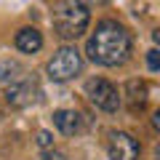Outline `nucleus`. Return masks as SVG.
<instances>
[{"mask_svg":"<svg viewBox=\"0 0 160 160\" xmlns=\"http://www.w3.org/2000/svg\"><path fill=\"white\" fill-rule=\"evenodd\" d=\"M131 48H133L131 32L123 24L104 19V22L96 24L93 35L88 38L86 53L99 67H120V64H126L131 59Z\"/></svg>","mask_w":160,"mask_h":160,"instance_id":"f257e3e1","label":"nucleus"},{"mask_svg":"<svg viewBox=\"0 0 160 160\" xmlns=\"http://www.w3.org/2000/svg\"><path fill=\"white\" fill-rule=\"evenodd\" d=\"M51 24L62 40H78L91 24V13L80 0H56L51 11Z\"/></svg>","mask_w":160,"mask_h":160,"instance_id":"f03ea898","label":"nucleus"},{"mask_svg":"<svg viewBox=\"0 0 160 160\" xmlns=\"http://www.w3.org/2000/svg\"><path fill=\"white\" fill-rule=\"evenodd\" d=\"M80 69H83V56L75 46H62L46 64V72L53 83H67L75 75H80Z\"/></svg>","mask_w":160,"mask_h":160,"instance_id":"7ed1b4c3","label":"nucleus"},{"mask_svg":"<svg viewBox=\"0 0 160 160\" xmlns=\"http://www.w3.org/2000/svg\"><path fill=\"white\" fill-rule=\"evenodd\" d=\"M6 99L11 107H29V104H35L40 99V86L35 80V75L22 72L16 80L6 83Z\"/></svg>","mask_w":160,"mask_h":160,"instance_id":"20e7f679","label":"nucleus"},{"mask_svg":"<svg viewBox=\"0 0 160 160\" xmlns=\"http://www.w3.org/2000/svg\"><path fill=\"white\" fill-rule=\"evenodd\" d=\"M86 96H88V102H91L96 109H102V112H115V109L120 107L118 88H115L109 80H104V78L86 80Z\"/></svg>","mask_w":160,"mask_h":160,"instance_id":"39448f33","label":"nucleus"},{"mask_svg":"<svg viewBox=\"0 0 160 160\" xmlns=\"http://www.w3.org/2000/svg\"><path fill=\"white\" fill-rule=\"evenodd\" d=\"M107 155H109V160H139L142 144L126 131H112L109 142H107Z\"/></svg>","mask_w":160,"mask_h":160,"instance_id":"423d86ee","label":"nucleus"},{"mask_svg":"<svg viewBox=\"0 0 160 160\" xmlns=\"http://www.w3.org/2000/svg\"><path fill=\"white\" fill-rule=\"evenodd\" d=\"M53 126L64 136H75L83 131V115L78 109H56L53 112Z\"/></svg>","mask_w":160,"mask_h":160,"instance_id":"0eeeda50","label":"nucleus"},{"mask_svg":"<svg viewBox=\"0 0 160 160\" xmlns=\"http://www.w3.org/2000/svg\"><path fill=\"white\" fill-rule=\"evenodd\" d=\"M16 48L22 53H38L40 48H43V35H40V29H35V27H24V29H19L16 32Z\"/></svg>","mask_w":160,"mask_h":160,"instance_id":"6e6552de","label":"nucleus"},{"mask_svg":"<svg viewBox=\"0 0 160 160\" xmlns=\"http://www.w3.org/2000/svg\"><path fill=\"white\" fill-rule=\"evenodd\" d=\"M126 93H128V102L133 104V107H142L144 102H147V83L144 80H128V86H126Z\"/></svg>","mask_w":160,"mask_h":160,"instance_id":"1a4fd4ad","label":"nucleus"},{"mask_svg":"<svg viewBox=\"0 0 160 160\" xmlns=\"http://www.w3.org/2000/svg\"><path fill=\"white\" fill-rule=\"evenodd\" d=\"M22 72H24V69H22L19 62H11V59H8V62H0V83H3V86L11 83V80H16Z\"/></svg>","mask_w":160,"mask_h":160,"instance_id":"9d476101","label":"nucleus"},{"mask_svg":"<svg viewBox=\"0 0 160 160\" xmlns=\"http://www.w3.org/2000/svg\"><path fill=\"white\" fill-rule=\"evenodd\" d=\"M147 64H149L152 72H158V69H160V53H158V48H152V51L147 53Z\"/></svg>","mask_w":160,"mask_h":160,"instance_id":"9b49d317","label":"nucleus"},{"mask_svg":"<svg viewBox=\"0 0 160 160\" xmlns=\"http://www.w3.org/2000/svg\"><path fill=\"white\" fill-rule=\"evenodd\" d=\"M38 144H40L43 149H48V147L53 144V136H51L48 131H40V133H38Z\"/></svg>","mask_w":160,"mask_h":160,"instance_id":"f8f14e48","label":"nucleus"},{"mask_svg":"<svg viewBox=\"0 0 160 160\" xmlns=\"http://www.w3.org/2000/svg\"><path fill=\"white\" fill-rule=\"evenodd\" d=\"M80 3H83L86 8H91V6H104L107 0H80Z\"/></svg>","mask_w":160,"mask_h":160,"instance_id":"ddd939ff","label":"nucleus"},{"mask_svg":"<svg viewBox=\"0 0 160 160\" xmlns=\"http://www.w3.org/2000/svg\"><path fill=\"white\" fill-rule=\"evenodd\" d=\"M43 160H67V158H64L62 152H48V155H46Z\"/></svg>","mask_w":160,"mask_h":160,"instance_id":"4468645a","label":"nucleus"}]
</instances>
